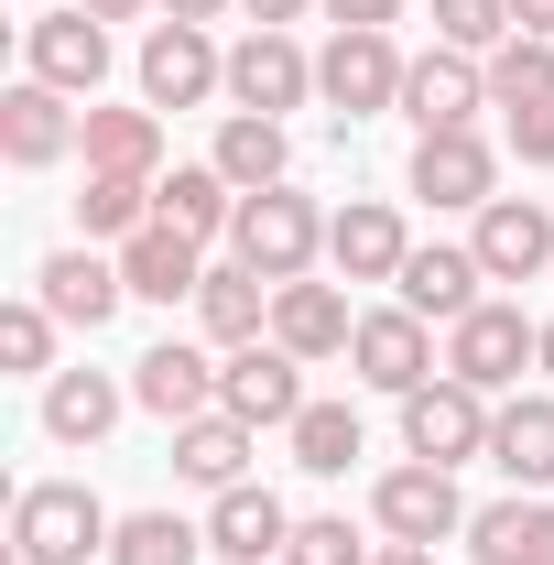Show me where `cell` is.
I'll return each mask as SVG.
<instances>
[{
	"instance_id": "26",
	"label": "cell",
	"mask_w": 554,
	"mask_h": 565,
	"mask_svg": "<svg viewBox=\"0 0 554 565\" xmlns=\"http://www.w3.org/2000/svg\"><path fill=\"white\" fill-rule=\"evenodd\" d=\"M152 217L185 228V239H228L239 228V185L217 163H174V174H152Z\"/></svg>"
},
{
	"instance_id": "18",
	"label": "cell",
	"mask_w": 554,
	"mask_h": 565,
	"mask_svg": "<svg viewBox=\"0 0 554 565\" xmlns=\"http://www.w3.org/2000/svg\"><path fill=\"white\" fill-rule=\"evenodd\" d=\"M468 250H479V273H489V282H533V273L554 262V217L533 207V196H489Z\"/></svg>"
},
{
	"instance_id": "10",
	"label": "cell",
	"mask_w": 554,
	"mask_h": 565,
	"mask_svg": "<svg viewBox=\"0 0 554 565\" xmlns=\"http://www.w3.org/2000/svg\"><path fill=\"white\" fill-rule=\"evenodd\" d=\"M479 109H489V66L479 55L435 44V55L403 66V120H414V131H479Z\"/></svg>"
},
{
	"instance_id": "27",
	"label": "cell",
	"mask_w": 554,
	"mask_h": 565,
	"mask_svg": "<svg viewBox=\"0 0 554 565\" xmlns=\"http://www.w3.org/2000/svg\"><path fill=\"white\" fill-rule=\"evenodd\" d=\"M468 555L479 565H554V500H489V511H468Z\"/></svg>"
},
{
	"instance_id": "28",
	"label": "cell",
	"mask_w": 554,
	"mask_h": 565,
	"mask_svg": "<svg viewBox=\"0 0 554 565\" xmlns=\"http://www.w3.org/2000/svg\"><path fill=\"white\" fill-rule=\"evenodd\" d=\"M120 403H131V392H120L109 370H55V381H44V435H55V446H98V435L120 424Z\"/></svg>"
},
{
	"instance_id": "17",
	"label": "cell",
	"mask_w": 554,
	"mask_h": 565,
	"mask_svg": "<svg viewBox=\"0 0 554 565\" xmlns=\"http://www.w3.org/2000/svg\"><path fill=\"white\" fill-rule=\"evenodd\" d=\"M283 544H294V511H283L262 479H239V490L207 500V555H228V565H283Z\"/></svg>"
},
{
	"instance_id": "23",
	"label": "cell",
	"mask_w": 554,
	"mask_h": 565,
	"mask_svg": "<svg viewBox=\"0 0 554 565\" xmlns=\"http://www.w3.org/2000/svg\"><path fill=\"white\" fill-rule=\"evenodd\" d=\"M273 294H283V282H262L251 262H207V282H196V327H207L217 349H251V338L273 327Z\"/></svg>"
},
{
	"instance_id": "19",
	"label": "cell",
	"mask_w": 554,
	"mask_h": 565,
	"mask_svg": "<svg viewBox=\"0 0 554 565\" xmlns=\"http://www.w3.org/2000/svg\"><path fill=\"white\" fill-rule=\"evenodd\" d=\"M120 282H131L141 305H196V282H207V239H185V228H141L120 239Z\"/></svg>"
},
{
	"instance_id": "36",
	"label": "cell",
	"mask_w": 554,
	"mask_h": 565,
	"mask_svg": "<svg viewBox=\"0 0 554 565\" xmlns=\"http://www.w3.org/2000/svg\"><path fill=\"white\" fill-rule=\"evenodd\" d=\"M435 44H457V55H500V44H511V0H435Z\"/></svg>"
},
{
	"instance_id": "21",
	"label": "cell",
	"mask_w": 554,
	"mask_h": 565,
	"mask_svg": "<svg viewBox=\"0 0 554 565\" xmlns=\"http://www.w3.org/2000/svg\"><path fill=\"white\" fill-rule=\"evenodd\" d=\"M392 282H403V305H414L424 327H457V316H479V305H489V294H479V282H489L479 250H446V239H424Z\"/></svg>"
},
{
	"instance_id": "45",
	"label": "cell",
	"mask_w": 554,
	"mask_h": 565,
	"mask_svg": "<svg viewBox=\"0 0 554 565\" xmlns=\"http://www.w3.org/2000/svg\"><path fill=\"white\" fill-rule=\"evenodd\" d=\"M544 381H554V316H544Z\"/></svg>"
},
{
	"instance_id": "12",
	"label": "cell",
	"mask_w": 554,
	"mask_h": 565,
	"mask_svg": "<svg viewBox=\"0 0 554 565\" xmlns=\"http://www.w3.org/2000/svg\"><path fill=\"white\" fill-rule=\"evenodd\" d=\"M217 414H239V424H294L305 414V359L294 349H228L217 359Z\"/></svg>"
},
{
	"instance_id": "4",
	"label": "cell",
	"mask_w": 554,
	"mask_h": 565,
	"mask_svg": "<svg viewBox=\"0 0 554 565\" xmlns=\"http://www.w3.org/2000/svg\"><path fill=\"white\" fill-rule=\"evenodd\" d=\"M489 392H468L457 370H435L424 392H403V457H424V468H468V457H489Z\"/></svg>"
},
{
	"instance_id": "34",
	"label": "cell",
	"mask_w": 554,
	"mask_h": 565,
	"mask_svg": "<svg viewBox=\"0 0 554 565\" xmlns=\"http://www.w3.org/2000/svg\"><path fill=\"white\" fill-rule=\"evenodd\" d=\"M522 98H554V44H533V33H511L489 55V109H522Z\"/></svg>"
},
{
	"instance_id": "9",
	"label": "cell",
	"mask_w": 554,
	"mask_h": 565,
	"mask_svg": "<svg viewBox=\"0 0 554 565\" xmlns=\"http://www.w3.org/2000/svg\"><path fill=\"white\" fill-rule=\"evenodd\" d=\"M76 141H87V109H76L66 87H44V76H22V87H0V152H11L22 174H44V163H66Z\"/></svg>"
},
{
	"instance_id": "3",
	"label": "cell",
	"mask_w": 554,
	"mask_h": 565,
	"mask_svg": "<svg viewBox=\"0 0 554 565\" xmlns=\"http://www.w3.org/2000/svg\"><path fill=\"white\" fill-rule=\"evenodd\" d=\"M446 370H457L468 392H522V370H544V327H533L522 305H500V294H489L479 316H457V327H446Z\"/></svg>"
},
{
	"instance_id": "16",
	"label": "cell",
	"mask_w": 554,
	"mask_h": 565,
	"mask_svg": "<svg viewBox=\"0 0 554 565\" xmlns=\"http://www.w3.org/2000/svg\"><path fill=\"white\" fill-rule=\"evenodd\" d=\"M131 403H141V414H163V424L217 414V359H207V349H185V338L141 349V359H131Z\"/></svg>"
},
{
	"instance_id": "39",
	"label": "cell",
	"mask_w": 554,
	"mask_h": 565,
	"mask_svg": "<svg viewBox=\"0 0 554 565\" xmlns=\"http://www.w3.org/2000/svg\"><path fill=\"white\" fill-rule=\"evenodd\" d=\"M316 11H327L338 33H392V22H403V0H316Z\"/></svg>"
},
{
	"instance_id": "37",
	"label": "cell",
	"mask_w": 554,
	"mask_h": 565,
	"mask_svg": "<svg viewBox=\"0 0 554 565\" xmlns=\"http://www.w3.org/2000/svg\"><path fill=\"white\" fill-rule=\"evenodd\" d=\"M283 565H370V544L348 533L338 511H316V522H294V544H283Z\"/></svg>"
},
{
	"instance_id": "22",
	"label": "cell",
	"mask_w": 554,
	"mask_h": 565,
	"mask_svg": "<svg viewBox=\"0 0 554 565\" xmlns=\"http://www.w3.org/2000/svg\"><path fill=\"white\" fill-rule=\"evenodd\" d=\"M251 446H262V424H239V414H196V424H174V479H196V490H239L251 479Z\"/></svg>"
},
{
	"instance_id": "20",
	"label": "cell",
	"mask_w": 554,
	"mask_h": 565,
	"mask_svg": "<svg viewBox=\"0 0 554 565\" xmlns=\"http://www.w3.org/2000/svg\"><path fill=\"white\" fill-rule=\"evenodd\" d=\"M33 294L55 305V327H87V338H98V327H109V316L131 305V282H120V262H98V250H55V262L33 273Z\"/></svg>"
},
{
	"instance_id": "29",
	"label": "cell",
	"mask_w": 554,
	"mask_h": 565,
	"mask_svg": "<svg viewBox=\"0 0 554 565\" xmlns=\"http://www.w3.org/2000/svg\"><path fill=\"white\" fill-rule=\"evenodd\" d=\"M87 163L98 174H163V109H98L87 98Z\"/></svg>"
},
{
	"instance_id": "2",
	"label": "cell",
	"mask_w": 554,
	"mask_h": 565,
	"mask_svg": "<svg viewBox=\"0 0 554 565\" xmlns=\"http://www.w3.org/2000/svg\"><path fill=\"white\" fill-rule=\"evenodd\" d=\"M316 250H327V217H316V196H294V185H262V196H239L228 262H251L262 282H305V273H316Z\"/></svg>"
},
{
	"instance_id": "42",
	"label": "cell",
	"mask_w": 554,
	"mask_h": 565,
	"mask_svg": "<svg viewBox=\"0 0 554 565\" xmlns=\"http://www.w3.org/2000/svg\"><path fill=\"white\" fill-rule=\"evenodd\" d=\"M228 0H163V22H217Z\"/></svg>"
},
{
	"instance_id": "32",
	"label": "cell",
	"mask_w": 554,
	"mask_h": 565,
	"mask_svg": "<svg viewBox=\"0 0 554 565\" xmlns=\"http://www.w3.org/2000/svg\"><path fill=\"white\" fill-rule=\"evenodd\" d=\"M76 228H87V239H141V228H152V174H98V163H87Z\"/></svg>"
},
{
	"instance_id": "30",
	"label": "cell",
	"mask_w": 554,
	"mask_h": 565,
	"mask_svg": "<svg viewBox=\"0 0 554 565\" xmlns=\"http://www.w3.org/2000/svg\"><path fill=\"white\" fill-rule=\"evenodd\" d=\"M207 163L239 185V196H262V185H283V163H294V152H283V120H262V109H228Z\"/></svg>"
},
{
	"instance_id": "6",
	"label": "cell",
	"mask_w": 554,
	"mask_h": 565,
	"mask_svg": "<svg viewBox=\"0 0 554 565\" xmlns=\"http://www.w3.org/2000/svg\"><path fill=\"white\" fill-rule=\"evenodd\" d=\"M305 98H316V55H305L294 33H273V22H251V33L228 44V109L283 120V109H305Z\"/></svg>"
},
{
	"instance_id": "15",
	"label": "cell",
	"mask_w": 554,
	"mask_h": 565,
	"mask_svg": "<svg viewBox=\"0 0 554 565\" xmlns=\"http://www.w3.org/2000/svg\"><path fill=\"white\" fill-rule=\"evenodd\" d=\"M327 262H338L348 282H392L403 262H414V239H403V207H392V196H348V207L327 217Z\"/></svg>"
},
{
	"instance_id": "24",
	"label": "cell",
	"mask_w": 554,
	"mask_h": 565,
	"mask_svg": "<svg viewBox=\"0 0 554 565\" xmlns=\"http://www.w3.org/2000/svg\"><path fill=\"white\" fill-rule=\"evenodd\" d=\"M489 468L511 479V490H544L554 479V392H511L500 424H489Z\"/></svg>"
},
{
	"instance_id": "13",
	"label": "cell",
	"mask_w": 554,
	"mask_h": 565,
	"mask_svg": "<svg viewBox=\"0 0 554 565\" xmlns=\"http://www.w3.org/2000/svg\"><path fill=\"white\" fill-rule=\"evenodd\" d=\"M348 359H359V381H370V392H392V403L435 381V338H424V316H414V305H381V316H359Z\"/></svg>"
},
{
	"instance_id": "38",
	"label": "cell",
	"mask_w": 554,
	"mask_h": 565,
	"mask_svg": "<svg viewBox=\"0 0 554 565\" xmlns=\"http://www.w3.org/2000/svg\"><path fill=\"white\" fill-rule=\"evenodd\" d=\"M511 120V152L522 163H554V98H522V109H500Z\"/></svg>"
},
{
	"instance_id": "8",
	"label": "cell",
	"mask_w": 554,
	"mask_h": 565,
	"mask_svg": "<svg viewBox=\"0 0 554 565\" xmlns=\"http://www.w3.org/2000/svg\"><path fill=\"white\" fill-rule=\"evenodd\" d=\"M207 87H228V55L207 44V22H152L141 33V109H196Z\"/></svg>"
},
{
	"instance_id": "44",
	"label": "cell",
	"mask_w": 554,
	"mask_h": 565,
	"mask_svg": "<svg viewBox=\"0 0 554 565\" xmlns=\"http://www.w3.org/2000/svg\"><path fill=\"white\" fill-rule=\"evenodd\" d=\"M76 11H98V22H131V11H152V0H76Z\"/></svg>"
},
{
	"instance_id": "5",
	"label": "cell",
	"mask_w": 554,
	"mask_h": 565,
	"mask_svg": "<svg viewBox=\"0 0 554 565\" xmlns=\"http://www.w3.org/2000/svg\"><path fill=\"white\" fill-rule=\"evenodd\" d=\"M403 44L392 33H327V55H316V98L338 109V120H370V109H403Z\"/></svg>"
},
{
	"instance_id": "31",
	"label": "cell",
	"mask_w": 554,
	"mask_h": 565,
	"mask_svg": "<svg viewBox=\"0 0 554 565\" xmlns=\"http://www.w3.org/2000/svg\"><path fill=\"white\" fill-rule=\"evenodd\" d=\"M283 435H294V468H305V479H348V457H370V435H359L348 403H305Z\"/></svg>"
},
{
	"instance_id": "35",
	"label": "cell",
	"mask_w": 554,
	"mask_h": 565,
	"mask_svg": "<svg viewBox=\"0 0 554 565\" xmlns=\"http://www.w3.org/2000/svg\"><path fill=\"white\" fill-rule=\"evenodd\" d=\"M0 370H44V381H55V305H44V294L0 305Z\"/></svg>"
},
{
	"instance_id": "11",
	"label": "cell",
	"mask_w": 554,
	"mask_h": 565,
	"mask_svg": "<svg viewBox=\"0 0 554 565\" xmlns=\"http://www.w3.org/2000/svg\"><path fill=\"white\" fill-rule=\"evenodd\" d=\"M370 522L392 533V544H446V533H468V511H457V468H392L381 490H370Z\"/></svg>"
},
{
	"instance_id": "25",
	"label": "cell",
	"mask_w": 554,
	"mask_h": 565,
	"mask_svg": "<svg viewBox=\"0 0 554 565\" xmlns=\"http://www.w3.org/2000/svg\"><path fill=\"white\" fill-rule=\"evenodd\" d=\"M348 338H359V316H348L338 282H283V294H273V349H294V359H338Z\"/></svg>"
},
{
	"instance_id": "14",
	"label": "cell",
	"mask_w": 554,
	"mask_h": 565,
	"mask_svg": "<svg viewBox=\"0 0 554 565\" xmlns=\"http://www.w3.org/2000/svg\"><path fill=\"white\" fill-rule=\"evenodd\" d=\"M414 196L424 207H489L500 196V152L479 131H414Z\"/></svg>"
},
{
	"instance_id": "40",
	"label": "cell",
	"mask_w": 554,
	"mask_h": 565,
	"mask_svg": "<svg viewBox=\"0 0 554 565\" xmlns=\"http://www.w3.org/2000/svg\"><path fill=\"white\" fill-rule=\"evenodd\" d=\"M511 33H533V44H554V0H511Z\"/></svg>"
},
{
	"instance_id": "41",
	"label": "cell",
	"mask_w": 554,
	"mask_h": 565,
	"mask_svg": "<svg viewBox=\"0 0 554 565\" xmlns=\"http://www.w3.org/2000/svg\"><path fill=\"white\" fill-rule=\"evenodd\" d=\"M239 11H251V22H273V33H283V22H305L316 0H239Z\"/></svg>"
},
{
	"instance_id": "33",
	"label": "cell",
	"mask_w": 554,
	"mask_h": 565,
	"mask_svg": "<svg viewBox=\"0 0 554 565\" xmlns=\"http://www.w3.org/2000/svg\"><path fill=\"white\" fill-rule=\"evenodd\" d=\"M196 555H207V533L174 522V511H131V522L109 533V565H196Z\"/></svg>"
},
{
	"instance_id": "7",
	"label": "cell",
	"mask_w": 554,
	"mask_h": 565,
	"mask_svg": "<svg viewBox=\"0 0 554 565\" xmlns=\"http://www.w3.org/2000/svg\"><path fill=\"white\" fill-rule=\"evenodd\" d=\"M22 76H44V87H66V98H98V76H109V22H98V11H33V22H22Z\"/></svg>"
},
{
	"instance_id": "43",
	"label": "cell",
	"mask_w": 554,
	"mask_h": 565,
	"mask_svg": "<svg viewBox=\"0 0 554 565\" xmlns=\"http://www.w3.org/2000/svg\"><path fill=\"white\" fill-rule=\"evenodd\" d=\"M370 565H435V544H381Z\"/></svg>"
},
{
	"instance_id": "1",
	"label": "cell",
	"mask_w": 554,
	"mask_h": 565,
	"mask_svg": "<svg viewBox=\"0 0 554 565\" xmlns=\"http://www.w3.org/2000/svg\"><path fill=\"white\" fill-rule=\"evenodd\" d=\"M109 500L87 490V479H33V490L11 500V555L22 565H87V555H109Z\"/></svg>"
}]
</instances>
